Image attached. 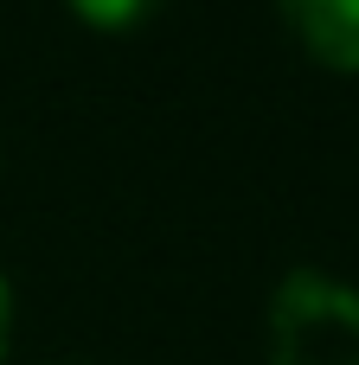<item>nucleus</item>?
<instances>
[{"mask_svg":"<svg viewBox=\"0 0 359 365\" xmlns=\"http://www.w3.org/2000/svg\"><path fill=\"white\" fill-rule=\"evenodd\" d=\"M270 365H359V289L321 269L283 276L270 302Z\"/></svg>","mask_w":359,"mask_h":365,"instance_id":"f257e3e1","label":"nucleus"},{"mask_svg":"<svg viewBox=\"0 0 359 365\" xmlns=\"http://www.w3.org/2000/svg\"><path fill=\"white\" fill-rule=\"evenodd\" d=\"M283 26L295 45L328 64V71H359V0H276Z\"/></svg>","mask_w":359,"mask_h":365,"instance_id":"f03ea898","label":"nucleus"},{"mask_svg":"<svg viewBox=\"0 0 359 365\" xmlns=\"http://www.w3.org/2000/svg\"><path fill=\"white\" fill-rule=\"evenodd\" d=\"M167 0H71V13L84 19V26H96V32H128V26H141L148 13H161Z\"/></svg>","mask_w":359,"mask_h":365,"instance_id":"7ed1b4c3","label":"nucleus"},{"mask_svg":"<svg viewBox=\"0 0 359 365\" xmlns=\"http://www.w3.org/2000/svg\"><path fill=\"white\" fill-rule=\"evenodd\" d=\"M6 340H13V289L0 276V359H6Z\"/></svg>","mask_w":359,"mask_h":365,"instance_id":"20e7f679","label":"nucleus"}]
</instances>
